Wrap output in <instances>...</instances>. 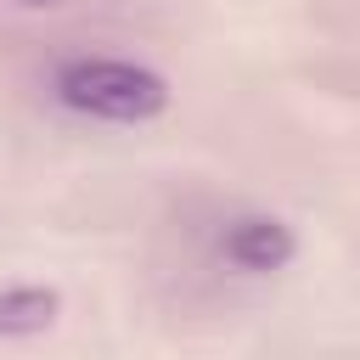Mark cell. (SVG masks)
<instances>
[{"instance_id":"obj_1","label":"cell","mask_w":360,"mask_h":360,"mask_svg":"<svg viewBox=\"0 0 360 360\" xmlns=\"http://www.w3.org/2000/svg\"><path fill=\"white\" fill-rule=\"evenodd\" d=\"M56 101L96 124H152L169 107V79L129 56H73L56 68Z\"/></svg>"},{"instance_id":"obj_2","label":"cell","mask_w":360,"mask_h":360,"mask_svg":"<svg viewBox=\"0 0 360 360\" xmlns=\"http://www.w3.org/2000/svg\"><path fill=\"white\" fill-rule=\"evenodd\" d=\"M219 259L242 276H270V270H287L298 259V236L276 214H236L219 231Z\"/></svg>"},{"instance_id":"obj_3","label":"cell","mask_w":360,"mask_h":360,"mask_svg":"<svg viewBox=\"0 0 360 360\" xmlns=\"http://www.w3.org/2000/svg\"><path fill=\"white\" fill-rule=\"evenodd\" d=\"M62 298L45 287H6L0 292V338H34L56 321Z\"/></svg>"},{"instance_id":"obj_4","label":"cell","mask_w":360,"mask_h":360,"mask_svg":"<svg viewBox=\"0 0 360 360\" xmlns=\"http://www.w3.org/2000/svg\"><path fill=\"white\" fill-rule=\"evenodd\" d=\"M17 6H28V11H39V6H56V0H17Z\"/></svg>"}]
</instances>
